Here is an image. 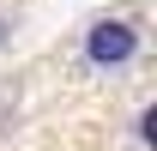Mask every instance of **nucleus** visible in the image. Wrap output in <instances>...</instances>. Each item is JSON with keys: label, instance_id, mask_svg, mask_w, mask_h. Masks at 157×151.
Here are the masks:
<instances>
[{"label": "nucleus", "instance_id": "obj_1", "mask_svg": "<svg viewBox=\"0 0 157 151\" xmlns=\"http://www.w3.org/2000/svg\"><path fill=\"white\" fill-rule=\"evenodd\" d=\"M133 48H139V30L121 24V18H97L85 30V60H91V67H127Z\"/></svg>", "mask_w": 157, "mask_h": 151}]
</instances>
